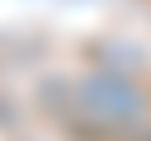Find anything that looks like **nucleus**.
Returning <instances> with one entry per match:
<instances>
[{"mask_svg":"<svg viewBox=\"0 0 151 141\" xmlns=\"http://www.w3.org/2000/svg\"><path fill=\"white\" fill-rule=\"evenodd\" d=\"M80 118L99 132V136H118V132H137L146 122V108L137 99V89H127L123 80L113 75H94L85 89H80Z\"/></svg>","mask_w":151,"mask_h":141,"instance_id":"nucleus-1","label":"nucleus"}]
</instances>
